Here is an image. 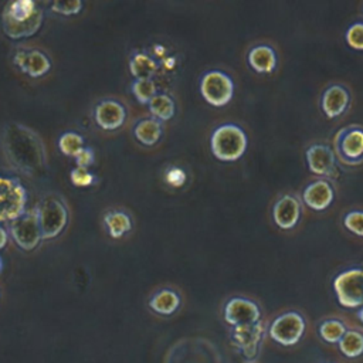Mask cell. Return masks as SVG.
I'll return each instance as SVG.
<instances>
[{
	"label": "cell",
	"instance_id": "obj_26",
	"mask_svg": "<svg viewBox=\"0 0 363 363\" xmlns=\"http://www.w3.org/2000/svg\"><path fill=\"white\" fill-rule=\"evenodd\" d=\"M346 330V325L339 319H325L319 325V335L328 343H339Z\"/></svg>",
	"mask_w": 363,
	"mask_h": 363
},
{
	"label": "cell",
	"instance_id": "obj_31",
	"mask_svg": "<svg viewBox=\"0 0 363 363\" xmlns=\"http://www.w3.org/2000/svg\"><path fill=\"white\" fill-rule=\"evenodd\" d=\"M69 177H71V182L72 184L75 186H79V187H84V186H89L94 183L95 180V176L88 170V169H84V167H75L71 170L69 173Z\"/></svg>",
	"mask_w": 363,
	"mask_h": 363
},
{
	"label": "cell",
	"instance_id": "obj_2",
	"mask_svg": "<svg viewBox=\"0 0 363 363\" xmlns=\"http://www.w3.org/2000/svg\"><path fill=\"white\" fill-rule=\"evenodd\" d=\"M44 11L33 0H14L1 11V28L9 38L20 40L34 35L43 24Z\"/></svg>",
	"mask_w": 363,
	"mask_h": 363
},
{
	"label": "cell",
	"instance_id": "obj_35",
	"mask_svg": "<svg viewBox=\"0 0 363 363\" xmlns=\"http://www.w3.org/2000/svg\"><path fill=\"white\" fill-rule=\"evenodd\" d=\"M6 244H7V231H6L3 227H0V250H1Z\"/></svg>",
	"mask_w": 363,
	"mask_h": 363
},
{
	"label": "cell",
	"instance_id": "obj_32",
	"mask_svg": "<svg viewBox=\"0 0 363 363\" xmlns=\"http://www.w3.org/2000/svg\"><path fill=\"white\" fill-rule=\"evenodd\" d=\"M52 11L58 13V14H64V16H71V14H77L79 13V10L82 9V1L79 0H71V1H55L51 4Z\"/></svg>",
	"mask_w": 363,
	"mask_h": 363
},
{
	"label": "cell",
	"instance_id": "obj_1",
	"mask_svg": "<svg viewBox=\"0 0 363 363\" xmlns=\"http://www.w3.org/2000/svg\"><path fill=\"white\" fill-rule=\"evenodd\" d=\"M1 147L7 162L27 176L38 174L45 164L41 138L21 123H7L1 133Z\"/></svg>",
	"mask_w": 363,
	"mask_h": 363
},
{
	"label": "cell",
	"instance_id": "obj_18",
	"mask_svg": "<svg viewBox=\"0 0 363 363\" xmlns=\"http://www.w3.org/2000/svg\"><path fill=\"white\" fill-rule=\"evenodd\" d=\"M264 335V323L259 320L252 325H241L234 326L233 329V342L234 345L242 350L247 357H251L257 353L258 345Z\"/></svg>",
	"mask_w": 363,
	"mask_h": 363
},
{
	"label": "cell",
	"instance_id": "obj_20",
	"mask_svg": "<svg viewBox=\"0 0 363 363\" xmlns=\"http://www.w3.org/2000/svg\"><path fill=\"white\" fill-rule=\"evenodd\" d=\"M149 306L156 313L172 315L180 306V296L177 292H174L172 289H162L150 298Z\"/></svg>",
	"mask_w": 363,
	"mask_h": 363
},
{
	"label": "cell",
	"instance_id": "obj_19",
	"mask_svg": "<svg viewBox=\"0 0 363 363\" xmlns=\"http://www.w3.org/2000/svg\"><path fill=\"white\" fill-rule=\"evenodd\" d=\"M247 60L254 71L259 74H268L277 68L278 54L272 45L257 44L250 48Z\"/></svg>",
	"mask_w": 363,
	"mask_h": 363
},
{
	"label": "cell",
	"instance_id": "obj_12",
	"mask_svg": "<svg viewBox=\"0 0 363 363\" xmlns=\"http://www.w3.org/2000/svg\"><path fill=\"white\" fill-rule=\"evenodd\" d=\"M308 167L318 176L330 177L336 174L337 157L335 150L325 142H316L306 147L305 152Z\"/></svg>",
	"mask_w": 363,
	"mask_h": 363
},
{
	"label": "cell",
	"instance_id": "obj_30",
	"mask_svg": "<svg viewBox=\"0 0 363 363\" xmlns=\"http://www.w3.org/2000/svg\"><path fill=\"white\" fill-rule=\"evenodd\" d=\"M345 38L349 45L356 50H363V23L356 21L350 24L345 33Z\"/></svg>",
	"mask_w": 363,
	"mask_h": 363
},
{
	"label": "cell",
	"instance_id": "obj_8",
	"mask_svg": "<svg viewBox=\"0 0 363 363\" xmlns=\"http://www.w3.org/2000/svg\"><path fill=\"white\" fill-rule=\"evenodd\" d=\"M306 322L302 313L288 311L278 315L268 328V333L274 342L282 346L296 345L305 333Z\"/></svg>",
	"mask_w": 363,
	"mask_h": 363
},
{
	"label": "cell",
	"instance_id": "obj_37",
	"mask_svg": "<svg viewBox=\"0 0 363 363\" xmlns=\"http://www.w3.org/2000/svg\"><path fill=\"white\" fill-rule=\"evenodd\" d=\"M1 268H3V259H1V257H0V271H1Z\"/></svg>",
	"mask_w": 363,
	"mask_h": 363
},
{
	"label": "cell",
	"instance_id": "obj_11",
	"mask_svg": "<svg viewBox=\"0 0 363 363\" xmlns=\"http://www.w3.org/2000/svg\"><path fill=\"white\" fill-rule=\"evenodd\" d=\"M224 320L231 326L252 325L261 320V311L257 302L248 298L234 296L224 306Z\"/></svg>",
	"mask_w": 363,
	"mask_h": 363
},
{
	"label": "cell",
	"instance_id": "obj_21",
	"mask_svg": "<svg viewBox=\"0 0 363 363\" xmlns=\"http://www.w3.org/2000/svg\"><path fill=\"white\" fill-rule=\"evenodd\" d=\"M162 123L159 119L156 118H146L139 121L135 128H133V133L136 136V139L147 146L155 145L160 136H162Z\"/></svg>",
	"mask_w": 363,
	"mask_h": 363
},
{
	"label": "cell",
	"instance_id": "obj_36",
	"mask_svg": "<svg viewBox=\"0 0 363 363\" xmlns=\"http://www.w3.org/2000/svg\"><path fill=\"white\" fill-rule=\"evenodd\" d=\"M357 318H359V320L363 323V306L359 308V311H357Z\"/></svg>",
	"mask_w": 363,
	"mask_h": 363
},
{
	"label": "cell",
	"instance_id": "obj_16",
	"mask_svg": "<svg viewBox=\"0 0 363 363\" xmlns=\"http://www.w3.org/2000/svg\"><path fill=\"white\" fill-rule=\"evenodd\" d=\"M350 104V92L342 84H332L329 85L320 96V106L323 113L333 119L340 116Z\"/></svg>",
	"mask_w": 363,
	"mask_h": 363
},
{
	"label": "cell",
	"instance_id": "obj_33",
	"mask_svg": "<svg viewBox=\"0 0 363 363\" xmlns=\"http://www.w3.org/2000/svg\"><path fill=\"white\" fill-rule=\"evenodd\" d=\"M94 159H95L94 150L89 149V147H84V149L75 156V163H77L78 167L86 169L88 166H91V164L94 163Z\"/></svg>",
	"mask_w": 363,
	"mask_h": 363
},
{
	"label": "cell",
	"instance_id": "obj_13",
	"mask_svg": "<svg viewBox=\"0 0 363 363\" xmlns=\"http://www.w3.org/2000/svg\"><path fill=\"white\" fill-rule=\"evenodd\" d=\"M302 214L301 200L294 194H282L272 206V217L275 224L282 230L294 228Z\"/></svg>",
	"mask_w": 363,
	"mask_h": 363
},
{
	"label": "cell",
	"instance_id": "obj_7",
	"mask_svg": "<svg viewBox=\"0 0 363 363\" xmlns=\"http://www.w3.org/2000/svg\"><path fill=\"white\" fill-rule=\"evenodd\" d=\"M38 223L44 240L55 238L62 233L68 223V210L65 204L52 196L44 197L37 207Z\"/></svg>",
	"mask_w": 363,
	"mask_h": 363
},
{
	"label": "cell",
	"instance_id": "obj_5",
	"mask_svg": "<svg viewBox=\"0 0 363 363\" xmlns=\"http://www.w3.org/2000/svg\"><path fill=\"white\" fill-rule=\"evenodd\" d=\"M333 150L347 166L363 163V126L353 123L339 129L333 138Z\"/></svg>",
	"mask_w": 363,
	"mask_h": 363
},
{
	"label": "cell",
	"instance_id": "obj_14",
	"mask_svg": "<svg viewBox=\"0 0 363 363\" xmlns=\"http://www.w3.org/2000/svg\"><path fill=\"white\" fill-rule=\"evenodd\" d=\"M335 199V189L326 179H316L308 183L302 191V200L312 210L320 211L328 208Z\"/></svg>",
	"mask_w": 363,
	"mask_h": 363
},
{
	"label": "cell",
	"instance_id": "obj_24",
	"mask_svg": "<svg viewBox=\"0 0 363 363\" xmlns=\"http://www.w3.org/2000/svg\"><path fill=\"white\" fill-rule=\"evenodd\" d=\"M337 345L346 357H359L363 354V333L356 329H347Z\"/></svg>",
	"mask_w": 363,
	"mask_h": 363
},
{
	"label": "cell",
	"instance_id": "obj_23",
	"mask_svg": "<svg viewBox=\"0 0 363 363\" xmlns=\"http://www.w3.org/2000/svg\"><path fill=\"white\" fill-rule=\"evenodd\" d=\"M104 221H105V225L112 238H119L123 234H126L128 231H130V228H132L130 217L126 213L119 211V210L106 213L104 217Z\"/></svg>",
	"mask_w": 363,
	"mask_h": 363
},
{
	"label": "cell",
	"instance_id": "obj_4",
	"mask_svg": "<svg viewBox=\"0 0 363 363\" xmlns=\"http://www.w3.org/2000/svg\"><path fill=\"white\" fill-rule=\"evenodd\" d=\"M27 190L16 177L0 176V223L13 221L26 213Z\"/></svg>",
	"mask_w": 363,
	"mask_h": 363
},
{
	"label": "cell",
	"instance_id": "obj_10",
	"mask_svg": "<svg viewBox=\"0 0 363 363\" xmlns=\"http://www.w3.org/2000/svg\"><path fill=\"white\" fill-rule=\"evenodd\" d=\"M10 234L16 244L24 251L34 250L43 240L37 208L24 213L18 218L10 221Z\"/></svg>",
	"mask_w": 363,
	"mask_h": 363
},
{
	"label": "cell",
	"instance_id": "obj_28",
	"mask_svg": "<svg viewBox=\"0 0 363 363\" xmlns=\"http://www.w3.org/2000/svg\"><path fill=\"white\" fill-rule=\"evenodd\" d=\"M130 88L140 104H149L150 99L156 95V84L153 79H135Z\"/></svg>",
	"mask_w": 363,
	"mask_h": 363
},
{
	"label": "cell",
	"instance_id": "obj_25",
	"mask_svg": "<svg viewBox=\"0 0 363 363\" xmlns=\"http://www.w3.org/2000/svg\"><path fill=\"white\" fill-rule=\"evenodd\" d=\"M149 109L156 119L167 121L174 115V101L167 94H156L149 102Z\"/></svg>",
	"mask_w": 363,
	"mask_h": 363
},
{
	"label": "cell",
	"instance_id": "obj_6",
	"mask_svg": "<svg viewBox=\"0 0 363 363\" xmlns=\"http://www.w3.org/2000/svg\"><path fill=\"white\" fill-rule=\"evenodd\" d=\"M333 291L337 302L345 308L363 306V268H349L333 279Z\"/></svg>",
	"mask_w": 363,
	"mask_h": 363
},
{
	"label": "cell",
	"instance_id": "obj_15",
	"mask_svg": "<svg viewBox=\"0 0 363 363\" xmlns=\"http://www.w3.org/2000/svg\"><path fill=\"white\" fill-rule=\"evenodd\" d=\"M14 65H17L23 72L33 78L41 77L51 68V61L48 55L40 50H18L13 57Z\"/></svg>",
	"mask_w": 363,
	"mask_h": 363
},
{
	"label": "cell",
	"instance_id": "obj_9",
	"mask_svg": "<svg viewBox=\"0 0 363 363\" xmlns=\"http://www.w3.org/2000/svg\"><path fill=\"white\" fill-rule=\"evenodd\" d=\"M200 92L210 105L224 106L234 95V82L228 74L220 69H211L201 77Z\"/></svg>",
	"mask_w": 363,
	"mask_h": 363
},
{
	"label": "cell",
	"instance_id": "obj_17",
	"mask_svg": "<svg viewBox=\"0 0 363 363\" xmlns=\"http://www.w3.org/2000/svg\"><path fill=\"white\" fill-rule=\"evenodd\" d=\"M94 116L99 128L105 130H115L123 125L126 109L115 99H104L95 106Z\"/></svg>",
	"mask_w": 363,
	"mask_h": 363
},
{
	"label": "cell",
	"instance_id": "obj_34",
	"mask_svg": "<svg viewBox=\"0 0 363 363\" xmlns=\"http://www.w3.org/2000/svg\"><path fill=\"white\" fill-rule=\"evenodd\" d=\"M166 179L172 186H182L186 180V173L179 167H173L167 172Z\"/></svg>",
	"mask_w": 363,
	"mask_h": 363
},
{
	"label": "cell",
	"instance_id": "obj_3",
	"mask_svg": "<svg viewBox=\"0 0 363 363\" xmlns=\"http://www.w3.org/2000/svg\"><path fill=\"white\" fill-rule=\"evenodd\" d=\"M247 133L235 123H223L217 126L210 138L213 155L223 162H234L240 159L247 149Z\"/></svg>",
	"mask_w": 363,
	"mask_h": 363
},
{
	"label": "cell",
	"instance_id": "obj_27",
	"mask_svg": "<svg viewBox=\"0 0 363 363\" xmlns=\"http://www.w3.org/2000/svg\"><path fill=\"white\" fill-rule=\"evenodd\" d=\"M60 150L67 156H77L84 149V138L77 132H65L58 140Z\"/></svg>",
	"mask_w": 363,
	"mask_h": 363
},
{
	"label": "cell",
	"instance_id": "obj_22",
	"mask_svg": "<svg viewBox=\"0 0 363 363\" xmlns=\"http://www.w3.org/2000/svg\"><path fill=\"white\" fill-rule=\"evenodd\" d=\"M129 68L136 79H152L157 69V62L145 52H136L129 61Z\"/></svg>",
	"mask_w": 363,
	"mask_h": 363
},
{
	"label": "cell",
	"instance_id": "obj_29",
	"mask_svg": "<svg viewBox=\"0 0 363 363\" xmlns=\"http://www.w3.org/2000/svg\"><path fill=\"white\" fill-rule=\"evenodd\" d=\"M343 225L353 234L363 237V210H350L343 216Z\"/></svg>",
	"mask_w": 363,
	"mask_h": 363
}]
</instances>
